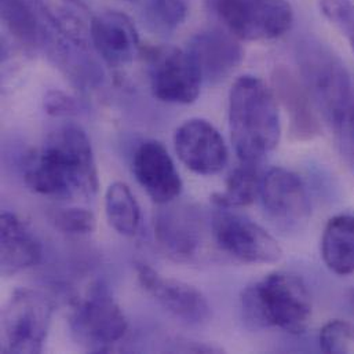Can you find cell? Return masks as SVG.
Returning <instances> with one entry per match:
<instances>
[{
	"mask_svg": "<svg viewBox=\"0 0 354 354\" xmlns=\"http://www.w3.org/2000/svg\"><path fill=\"white\" fill-rule=\"evenodd\" d=\"M24 180L29 189L55 198H91L100 182L91 141L75 123L54 129L39 149L28 153Z\"/></svg>",
	"mask_w": 354,
	"mask_h": 354,
	"instance_id": "cell-1",
	"label": "cell"
},
{
	"mask_svg": "<svg viewBox=\"0 0 354 354\" xmlns=\"http://www.w3.org/2000/svg\"><path fill=\"white\" fill-rule=\"evenodd\" d=\"M229 129L240 162L262 163L281 137L277 100L265 82L252 75L239 77L229 93Z\"/></svg>",
	"mask_w": 354,
	"mask_h": 354,
	"instance_id": "cell-2",
	"label": "cell"
},
{
	"mask_svg": "<svg viewBox=\"0 0 354 354\" xmlns=\"http://www.w3.org/2000/svg\"><path fill=\"white\" fill-rule=\"evenodd\" d=\"M244 320L252 328H279L304 334L313 313L312 295L302 277L273 272L247 286L240 297Z\"/></svg>",
	"mask_w": 354,
	"mask_h": 354,
	"instance_id": "cell-3",
	"label": "cell"
},
{
	"mask_svg": "<svg viewBox=\"0 0 354 354\" xmlns=\"http://www.w3.org/2000/svg\"><path fill=\"white\" fill-rule=\"evenodd\" d=\"M301 79L319 112L337 131L353 101L351 75L344 61L316 37H304L297 44Z\"/></svg>",
	"mask_w": 354,
	"mask_h": 354,
	"instance_id": "cell-4",
	"label": "cell"
},
{
	"mask_svg": "<svg viewBox=\"0 0 354 354\" xmlns=\"http://www.w3.org/2000/svg\"><path fill=\"white\" fill-rule=\"evenodd\" d=\"M69 328L75 342L84 351L105 353L124 339L129 323L109 288L98 281L75 304Z\"/></svg>",
	"mask_w": 354,
	"mask_h": 354,
	"instance_id": "cell-5",
	"label": "cell"
},
{
	"mask_svg": "<svg viewBox=\"0 0 354 354\" xmlns=\"http://www.w3.org/2000/svg\"><path fill=\"white\" fill-rule=\"evenodd\" d=\"M205 7L239 40H274L294 25V8L288 0H205Z\"/></svg>",
	"mask_w": 354,
	"mask_h": 354,
	"instance_id": "cell-6",
	"label": "cell"
},
{
	"mask_svg": "<svg viewBox=\"0 0 354 354\" xmlns=\"http://www.w3.org/2000/svg\"><path fill=\"white\" fill-rule=\"evenodd\" d=\"M51 316L53 304L43 292L15 290L3 313V353H41Z\"/></svg>",
	"mask_w": 354,
	"mask_h": 354,
	"instance_id": "cell-7",
	"label": "cell"
},
{
	"mask_svg": "<svg viewBox=\"0 0 354 354\" xmlns=\"http://www.w3.org/2000/svg\"><path fill=\"white\" fill-rule=\"evenodd\" d=\"M211 233L218 248L240 262L268 265L283 258V248L277 240L233 208L216 207L211 218Z\"/></svg>",
	"mask_w": 354,
	"mask_h": 354,
	"instance_id": "cell-8",
	"label": "cell"
},
{
	"mask_svg": "<svg viewBox=\"0 0 354 354\" xmlns=\"http://www.w3.org/2000/svg\"><path fill=\"white\" fill-rule=\"evenodd\" d=\"M152 95L166 104L189 105L198 95L203 79L189 53L174 46L145 50Z\"/></svg>",
	"mask_w": 354,
	"mask_h": 354,
	"instance_id": "cell-9",
	"label": "cell"
},
{
	"mask_svg": "<svg viewBox=\"0 0 354 354\" xmlns=\"http://www.w3.org/2000/svg\"><path fill=\"white\" fill-rule=\"evenodd\" d=\"M259 197L268 215L284 229H301L310 218L306 186L287 169L273 167L263 173Z\"/></svg>",
	"mask_w": 354,
	"mask_h": 354,
	"instance_id": "cell-10",
	"label": "cell"
},
{
	"mask_svg": "<svg viewBox=\"0 0 354 354\" xmlns=\"http://www.w3.org/2000/svg\"><path fill=\"white\" fill-rule=\"evenodd\" d=\"M170 204H165L155 216V240L171 261L192 262L200 255L204 243L203 216L192 205Z\"/></svg>",
	"mask_w": 354,
	"mask_h": 354,
	"instance_id": "cell-11",
	"label": "cell"
},
{
	"mask_svg": "<svg viewBox=\"0 0 354 354\" xmlns=\"http://www.w3.org/2000/svg\"><path fill=\"white\" fill-rule=\"evenodd\" d=\"M136 272L141 287L178 320L190 326H200L209 320V304L196 287L165 277L147 263H136Z\"/></svg>",
	"mask_w": 354,
	"mask_h": 354,
	"instance_id": "cell-12",
	"label": "cell"
},
{
	"mask_svg": "<svg viewBox=\"0 0 354 354\" xmlns=\"http://www.w3.org/2000/svg\"><path fill=\"white\" fill-rule=\"evenodd\" d=\"M174 147L185 167L198 176H215L225 169L229 160L222 134L204 119H190L182 123L174 134Z\"/></svg>",
	"mask_w": 354,
	"mask_h": 354,
	"instance_id": "cell-13",
	"label": "cell"
},
{
	"mask_svg": "<svg viewBox=\"0 0 354 354\" xmlns=\"http://www.w3.org/2000/svg\"><path fill=\"white\" fill-rule=\"evenodd\" d=\"M193 59L203 83L226 80L243 62L240 40L223 28H208L194 33L185 48Z\"/></svg>",
	"mask_w": 354,
	"mask_h": 354,
	"instance_id": "cell-14",
	"label": "cell"
},
{
	"mask_svg": "<svg viewBox=\"0 0 354 354\" xmlns=\"http://www.w3.org/2000/svg\"><path fill=\"white\" fill-rule=\"evenodd\" d=\"M90 39L91 47L112 69L130 66L141 51L140 35L134 21L118 10L94 15Z\"/></svg>",
	"mask_w": 354,
	"mask_h": 354,
	"instance_id": "cell-15",
	"label": "cell"
},
{
	"mask_svg": "<svg viewBox=\"0 0 354 354\" xmlns=\"http://www.w3.org/2000/svg\"><path fill=\"white\" fill-rule=\"evenodd\" d=\"M272 90L287 112L291 137L301 142L315 140L322 131L319 109L301 76L286 66H276L272 73Z\"/></svg>",
	"mask_w": 354,
	"mask_h": 354,
	"instance_id": "cell-16",
	"label": "cell"
},
{
	"mask_svg": "<svg viewBox=\"0 0 354 354\" xmlns=\"http://www.w3.org/2000/svg\"><path fill=\"white\" fill-rule=\"evenodd\" d=\"M133 173L148 196L158 204L173 203L182 192V179L166 147L155 140L138 145L133 156Z\"/></svg>",
	"mask_w": 354,
	"mask_h": 354,
	"instance_id": "cell-17",
	"label": "cell"
},
{
	"mask_svg": "<svg viewBox=\"0 0 354 354\" xmlns=\"http://www.w3.org/2000/svg\"><path fill=\"white\" fill-rule=\"evenodd\" d=\"M41 245L32 229L15 214L0 216V269L3 276H14L39 263Z\"/></svg>",
	"mask_w": 354,
	"mask_h": 354,
	"instance_id": "cell-18",
	"label": "cell"
},
{
	"mask_svg": "<svg viewBox=\"0 0 354 354\" xmlns=\"http://www.w3.org/2000/svg\"><path fill=\"white\" fill-rule=\"evenodd\" d=\"M33 4L46 28L84 48L91 46V15L83 0H33Z\"/></svg>",
	"mask_w": 354,
	"mask_h": 354,
	"instance_id": "cell-19",
	"label": "cell"
},
{
	"mask_svg": "<svg viewBox=\"0 0 354 354\" xmlns=\"http://www.w3.org/2000/svg\"><path fill=\"white\" fill-rule=\"evenodd\" d=\"M322 258L326 266L338 276L354 273V215L333 216L322 236Z\"/></svg>",
	"mask_w": 354,
	"mask_h": 354,
	"instance_id": "cell-20",
	"label": "cell"
},
{
	"mask_svg": "<svg viewBox=\"0 0 354 354\" xmlns=\"http://www.w3.org/2000/svg\"><path fill=\"white\" fill-rule=\"evenodd\" d=\"M1 19L12 37L26 50L43 48L46 26L33 0H0Z\"/></svg>",
	"mask_w": 354,
	"mask_h": 354,
	"instance_id": "cell-21",
	"label": "cell"
},
{
	"mask_svg": "<svg viewBox=\"0 0 354 354\" xmlns=\"http://www.w3.org/2000/svg\"><path fill=\"white\" fill-rule=\"evenodd\" d=\"M262 177L261 163L240 162L227 178L225 190L214 193L211 200L215 207L233 209L247 207L259 196Z\"/></svg>",
	"mask_w": 354,
	"mask_h": 354,
	"instance_id": "cell-22",
	"label": "cell"
},
{
	"mask_svg": "<svg viewBox=\"0 0 354 354\" xmlns=\"http://www.w3.org/2000/svg\"><path fill=\"white\" fill-rule=\"evenodd\" d=\"M105 212L109 225L122 236L133 237L140 227L141 211L136 196L123 182H113L105 193Z\"/></svg>",
	"mask_w": 354,
	"mask_h": 354,
	"instance_id": "cell-23",
	"label": "cell"
},
{
	"mask_svg": "<svg viewBox=\"0 0 354 354\" xmlns=\"http://www.w3.org/2000/svg\"><path fill=\"white\" fill-rule=\"evenodd\" d=\"M142 17L151 30L169 36L187 17L186 0H141Z\"/></svg>",
	"mask_w": 354,
	"mask_h": 354,
	"instance_id": "cell-24",
	"label": "cell"
},
{
	"mask_svg": "<svg viewBox=\"0 0 354 354\" xmlns=\"http://www.w3.org/2000/svg\"><path fill=\"white\" fill-rule=\"evenodd\" d=\"M50 221L59 232L75 236L90 234L97 227L95 215L80 207L57 208L50 212Z\"/></svg>",
	"mask_w": 354,
	"mask_h": 354,
	"instance_id": "cell-25",
	"label": "cell"
},
{
	"mask_svg": "<svg viewBox=\"0 0 354 354\" xmlns=\"http://www.w3.org/2000/svg\"><path fill=\"white\" fill-rule=\"evenodd\" d=\"M319 341L324 353H354V324L345 320L330 322L322 328Z\"/></svg>",
	"mask_w": 354,
	"mask_h": 354,
	"instance_id": "cell-26",
	"label": "cell"
},
{
	"mask_svg": "<svg viewBox=\"0 0 354 354\" xmlns=\"http://www.w3.org/2000/svg\"><path fill=\"white\" fill-rule=\"evenodd\" d=\"M320 10L345 36L354 54V0H320Z\"/></svg>",
	"mask_w": 354,
	"mask_h": 354,
	"instance_id": "cell-27",
	"label": "cell"
},
{
	"mask_svg": "<svg viewBox=\"0 0 354 354\" xmlns=\"http://www.w3.org/2000/svg\"><path fill=\"white\" fill-rule=\"evenodd\" d=\"M44 109L50 116H72L79 112V104L75 98L59 90H51L44 97Z\"/></svg>",
	"mask_w": 354,
	"mask_h": 354,
	"instance_id": "cell-28",
	"label": "cell"
},
{
	"mask_svg": "<svg viewBox=\"0 0 354 354\" xmlns=\"http://www.w3.org/2000/svg\"><path fill=\"white\" fill-rule=\"evenodd\" d=\"M337 134L341 137L342 147L354 167V95L349 112L341 127L337 130Z\"/></svg>",
	"mask_w": 354,
	"mask_h": 354,
	"instance_id": "cell-29",
	"label": "cell"
},
{
	"mask_svg": "<svg viewBox=\"0 0 354 354\" xmlns=\"http://www.w3.org/2000/svg\"><path fill=\"white\" fill-rule=\"evenodd\" d=\"M126 1H137V0H126Z\"/></svg>",
	"mask_w": 354,
	"mask_h": 354,
	"instance_id": "cell-30",
	"label": "cell"
}]
</instances>
